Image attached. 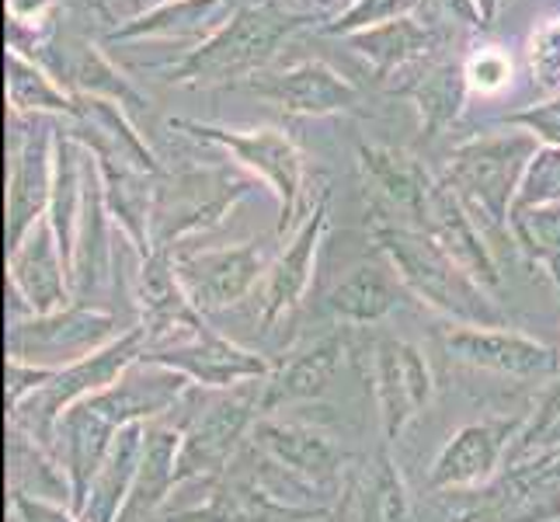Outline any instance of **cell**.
<instances>
[{"label":"cell","instance_id":"1","mask_svg":"<svg viewBox=\"0 0 560 522\" xmlns=\"http://www.w3.org/2000/svg\"><path fill=\"white\" fill-rule=\"evenodd\" d=\"M191 391V383L164 366L137 362L122 373L119 383L105 386V391L77 401L67 415H60L52 429L49 453L60 463L70 485V509L81 515L88 506V495L94 477H98L102 463L112 450L115 436L126 425L137 421H158L167 411H175Z\"/></svg>","mask_w":560,"mask_h":522},{"label":"cell","instance_id":"2","mask_svg":"<svg viewBox=\"0 0 560 522\" xmlns=\"http://www.w3.org/2000/svg\"><path fill=\"white\" fill-rule=\"evenodd\" d=\"M373 244L390 262L400 286L450 324L501 327L509 324L498 297L470 279L429 234L408 227H373Z\"/></svg>","mask_w":560,"mask_h":522},{"label":"cell","instance_id":"3","mask_svg":"<svg viewBox=\"0 0 560 522\" xmlns=\"http://www.w3.org/2000/svg\"><path fill=\"white\" fill-rule=\"evenodd\" d=\"M539 153V140L533 132H498V137H477L459 143L450 153L446 182L456 199L474 212L480 227L505 230L512 223V206L518 185L526 178L529 161Z\"/></svg>","mask_w":560,"mask_h":522},{"label":"cell","instance_id":"4","mask_svg":"<svg viewBox=\"0 0 560 522\" xmlns=\"http://www.w3.org/2000/svg\"><path fill=\"white\" fill-rule=\"evenodd\" d=\"M303 25V18L279 4L241 8L234 18L199 49H191L185 60L171 70V81L178 84H217V81H250L258 77L279 46Z\"/></svg>","mask_w":560,"mask_h":522},{"label":"cell","instance_id":"5","mask_svg":"<svg viewBox=\"0 0 560 522\" xmlns=\"http://www.w3.org/2000/svg\"><path fill=\"white\" fill-rule=\"evenodd\" d=\"M147 345H150L147 327L132 324L129 332H122L115 341L98 348V352H91L84 359L63 366V370H56L43 391H35L28 401L18 404L14 411H8V425L18 432H25L28 439H35L43 450H49L52 429H56V421H60V415H67L77 401H84L91 394L105 391V386L119 383L129 366H137L143 359Z\"/></svg>","mask_w":560,"mask_h":522},{"label":"cell","instance_id":"6","mask_svg":"<svg viewBox=\"0 0 560 522\" xmlns=\"http://www.w3.org/2000/svg\"><path fill=\"white\" fill-rule=\"evenodd\" d=\"M171 126L188 132V137L206 140L212 147L234 153L247 171H255L258 178L272 188V196L279 199L276 234L279 237L296 234L300 209H303L306 167H303L300 147L289 140L282 129H223V126H206V123H191V119H175Z\"/></svg>","mask_w":560,"mask_h":522},{"label":"cell","instance_id":"7","mask_svg":"<svg viewBox=\"0 0 560 522\" xmlns=\"http://www.w3.org/2000/svg\"><path fill=\"white\" fill-rule=\"evenodd\" d=\"M261 383V380H258ZM258 383L247 391H220L202 411L191 415L182 429V450H178V485L188 480H217L223 477L247 442L255 421L261 418L258 408Z\"/></svg>","mask_w":560,"mask_h":522},{"label":"cell","instance_id":"8","mask_svg":"<svg viewBox=\"0 0 560 522\" xmlns=\"http://www.w3.org/2000/svg\"><path fill=\"white\" fill-rule=\"evenodd\" d=\"M247 442L261 460L279 467L285 477H293L296 485H303L314 495H324V501L331 509H335L338 495L345 491V485H349L352 456L345 453L327 432L314 429V425L261 415L255 421V429H250Z\"/></svg>","mask_w":560,"mask_h":522},{"label":"cell","instance_id":"9","mask_svg":"<svg viewBox=\"0 0 560 522\" xmlns=\"http://www.w3.org/2000/svg\"><path fill=\"white\" fill-rule=\"evenodd\" d=\"M247 192L250 185L237 182L230 171L191 167L182 174H161L150 223L153 251H178L185 237L217 227Z\"/></svg>","mask_w":560,"mask_h":522},{"label":"cell","instance_id":"10","mask_svg":"<svg viewBox=\"0 0 560 522\" xmlns=\"http://www.w3.org/2000/svg\"><path fill=\"white\" fill-rule=\"evenodd\" d=\"M129 327H119V317L94 303H70L56 314H28L8 324V359H22L49 370L98 352Z\"/></svg>","mask_w":560,"mask_h":522},{"label":"cell","instance_id":"11","mask_svg":"<svg viewBox=\"0 0 560 522\" xmlns=\"http://www.w3.org/2000/svg\"><path fill=\"white\" fill-rule=\"evenodd\" d=\"M276 258L258 241H244L234 247H202V251H175V268L188 300L202 314H217L226 306H237L265 282L268 265Z\"/></svg>","mask_w":560,"mask_h":522},{"label":"cell","instance_id":"12","mask_svg":"<svg viewBox=\"0 0 560 522\" xmlns=\"http://www.w3.org/2000/svg\"><path fill=\"white\" fill-rule=\"evenodd\" d=\"M442 348L453 362L470 366L477 373L505 376V380H557L560 376V352L523 332L501 327H474V324H450L442 327Z\"/></svg>","mask_w":560,"mask_h":522},{"label":"cell","instance_id":"13","mask_svg":"<svg viewBox=\"0 0 560 522\" xmlns=\"http://www.w3.org/2000/svg\"><path fill=\"white\" fill-rule=\"evenodd\" d=\"M143 362L175 370L191 386H199V391H217V394L268 380L276 370V362H268L261 352H250V348L230 341L226 335L212 332V327H202L199 335L182 338L175 345L147 348Z\"/></svg>","mask_w":560,"mask_h":522},{"label":"cell","instance_id":"14","mask_svg":"<svg viewBox=\"0 0 560 522\" xmlns=\"http://www.w3.org/2000/svg\"><path fill=\"white\" fill-rule=\"evenodd\" d=\"M359 174L365 199H370L373 227L421 230L439 182L418 158L394 147H359Z\"/></svg>","mask_w":560,"mask_h":522},{"label":"cell","instance_id":"15","mask_svg":"<svg viewBox=\"0 0 560 522\" xmlns=\"http://www.w3.org/2000/svg\"><path fill=\"white\" fill-rule=\"evenodd\" d=\"M463 506L453 522H557L560 519V463L505 467L491 485L459 491Z\"/></svg>","mask_w":560,"mask_h":522},{"label":"cell","instance_id":"16","mask_svg":"<svg viewBox=\"0 0 560 522\" xmlns=\"http://www.w3.org/2000/svg\"><path fill=\"white\" fill-rule=\"evenodd\" d=\"M523 418H480L467 421L463 429L450 436L446 446L439 450L429 471V491L432 495H459L477 491L505 471L509 450L523 429Z\"/></svg>","mask_w":560,"mask_h":522},{"label":"cell","instance_id":"17","mask_svg":"<svg viewBox=\"0 0 560 522\" xmlns=\"http://www.w3.org/2000/svg\"><path fill=\"white\" fill-rule=\"evenodd\" d=\"M373 397L383 442H397L404 429L432 404L435 376L415 341L380 338L373 345Z\"/></svg>","mask_w":560,"mask_h":522},{"label":"cell","instance_id":"18","mask_svg":"<svg viewBox=\"0 0 560 522\" xmlns=\"http://www.w3.org/2000/svg\"><path fill=\"white\" fill-rule=\"evenodd\" d=\"M335 509L317 501H285L258 485L250 474L230 467L223 477L209 480L199 506L161 515V522H327Z\"/></svg>","mask_w":560,"mask_h":522},{"label":"cell","instance_id":"19","mask_svg":"<svg viewBox=\"0 0 560 522\" xmlns=\"http://www.w3.org/2000/svg\"><path fill=\"white\" fill-rule=\"evenodd\" d=\"M56 182V132L38 129L11 143L8 174V255L25 244L32 230L49 217Z\"/></svg>","mask_w":560,"mask_h":522},{"label":"cell","instance_id":"20","mask_svg":"<svg viewBox=\"0 0 560 522\" xmlns=\"http://www.w3.org/2000/svg\"><path fill=\"white\" fill-rule=\"evenodd\" d=\"M137 306L140 324L147 327V348L175 345L182 338L199 335L206 324V314L188 300L185 286L175 268V251H150L140 258L137 272Z\"/></svg>","mask_w":560,"mask_h":522},{"label":"cell","instance_id":"21","mask_svg":"<svg viewBox=\"0 0 560 522\" xmlns=\"http://www.w3.org/2000/svg\"><path fill=\"white\" fill-rule=\"evenodd\" d=\"M327 192L317 199L311 209V217L300 223V230L289 244L276 255V262L268 265V276L261 282V327L272 332L282 321H289L306 297V289L314 282V265H317V251L327 234Z\"/></svg>","mask_w":560,"mask_h":522},{"label":"cell","instance_id":"22","mask_svg":"<svg viewBox=\"0 0 560 522\" xmlns=\"http://www.w3.org/2000/svg\"><path fill=\"white\" fill-rule=\"evenodd\" d=\"M8 282L28 314H56L73 303L70 268L49 220L38 223L25 244L8 255Z\"/></svg>","mask_w":560,"mask_h":522},{"label":"cell","instance_id":"23","mask_svg":"<svg viewBox=\"0 0 560 522\" xmlns=\"http://www.w3.org/2000/svg\"><path fill=\"white\" fill-rule=\"evenodd\" d=\"M421 234H429L463 272L477 279L485 289H491V293L501 289V268H498L494 251L485 241V230H480L474 212L456 199V192L446 182H439L432 192Z\"/></svg>","mask_w":560,"mask_h":522},{"label":"cell","instance_id":"24","mask_svg":"<svg viewBox=\"0 0 560 522\" xmlns=\"http://www.w3.org/2000/svg\"><path fill=\"white\" fill-rule=\"evenodd\" d=\"M345 356H349V341H345L341 332H331L300 348L285 362H279L272 376L258 383L261 415H276L279 408H289V404L324 397L327 386L341 373Z\"/></svg>","mask_w":560,"mask_h":522},{"label":"cell","instance_id":"25","mask_svg":"<svg viewBox=\"0 0 560 522\" xmlns=\"http://www.w3.org/2000/svg\"><path fill=\"white\" fill-rule=\"evenodd\" d=\"M244 88L300 115H331L359 102V88L320 60H303L279 73H258L244 81Z\"/></svg>","mask_w":560,"mask_h":522},{"label":"cell","instance_id":"26","mask_svg":"<svg viewBox=\"0 0 560 522\" xmlns=\"http://www.w3.org/2000/svg\"><path fill=\"white\" fill-rule=\"evenodd\" d=\"M341 512H349L352 522H411V491L390 456V442H380L373 456L349 471Z\"/></svg>","mask_w":560,"mask_h":522},{"label":"cell","instance_id":"27","mask_svg":"<svg viewBox=\"0 0 560 522\" xmlns=\"http://www.w3.org/2000/svg\"><path fill=\"white\" fill-rule=\"evenodd\" d=\"M394 77L400 81L390 84L394 94L418 102L421 112V132L424 137H439L450 123H456V115L463 112V98H467V67L450 63V60H418L411 67L397 70Z\"/></svg>","mask_w":560,"mask_h":522},{"label":"cell","instance_id":"28","mask_svg":"<svg viewBox=\"0 0 560 522\" xmlns=\"http://www.w3.org/2000/svg\"><path fill=\"white\" fill-rule=\"evenodd\" d=\"M178 450H182L178 425H164V421L147 425L143 460L119 522H153L161 515L171 491L178 488Z\"/></svg>","mask_w":560,"mask_h":522},{"label":"cell","instance_id":"29","mask_svg":"<svg viewBox=\"0 0 560 522\" xmlns=\"http://www.w3.org/2000/svg\"><path fill=\"white\" fill-rule=\"evenodd\" d=\"M150 425V421H147ZM147 425H126V429L115 436L112 450L102 463L98 477H94L91 495H88V506L81 512L84 522H119L129 491H132V480H137L140 471V460H143V442H147Z\"/></svg>","mask_w":560,"mask_h":522},{"label":"cell","instance_id":"30","mask_svg":"<svg viewBox=\"0 0 560 522\" xmlns=\"http://www.w3.org/2000/svg\"><path fill=\"white\" fill-rule=\"evenodd\" d=\"M400 289L404 286L390 268V262L386 265L365 262V265H355L352 272L327 293V311L341 324H352V327L380 324L397 306Z\"/></svg>","mask_w":560,"mask_h":522},{"label":"cell","instance_id":"31","mask_svg":"<svg viewBox=\"0 0 560 522\" xmlns=\"http://www.w3.org/2000/svg\"><path fill=\"white\" fill-rule=\"evenodd\" d=\"M230 0H175L161 4L137 22L115 28L112 38H137V35H164V38H212L230 22Z\"/></svg>","mask_w":560,"mask_h":522},{"label":"cell","instance_id":"32","mask_svg":"<svg viewBox=\"0 0 560 522\" xmlns=\"http://www.w3.org/2000/svg\"><path fill=\"white\" fill-rule=\"evenodd\" d=\"M352 46L370 60L383 77L397 73L404 67H411L418 60H429L435 49V32L429 25H418L415 18H397V22H386L376 28H365L349 35Z\"/></svg>","mask_w":560,"mask_h":522},{"label":"cell","instance_id":"33","mask_svg":"<svg viewBox=\"0 0 560 522\" xmlns=\"http://www.w3.org/2000/svg\"><path fill=\"white\" fill-rule=\"evenodd\" d=\"M539 463H560V376L533 404L505 467H539Z\"/></svg>","mask_w":560,"mask_h":522},{"label":"cell","instance_id":"34","mask_svg":"<svg viewBox=\"0 0 560 522\" xmlns=\"http://www.w3.org/2000/svg\"><path fill=\"white\" fill-rule=\"evenodd\" d=\"M509 230L515 244L523 247V255L544 268L560 297V202L512 212Z\"/></svg>","mask_w":560,"mask_h":522},{"label":"cell","instance_id":"35","mask_svg":"<svg viewBox=\"0 0 560 522\" xmlns=\"http://www.w3.org/2000/svg\"><path fill=\"white\" fill-rule=\"evenodd\" d=\"M8 102L14 115L22 112H77V98L63 91V84H56L46 70H38L32 60H25L22 49H8Z\"/></svg>","mask_w":560,"mask_h":522},{"label":"cell","instance_id":"36","mask_svg":"<svg viewBox=\"0 0 560 522\" xmlns=\"http://www.w3.org/2000/svg\"><path fill=\"white\" fill-rule=\"evenodd\" d=\"M553 202H560V147H539V153L526 167L523 185H518L512 212Z\"/></svg>","mask_w":560,"mask_h":522},{"label":"cell","instance_id":"37","mask_svg":"<svg viewBox=\"0 0 560 522\" xmlns=\"http://www.w3.org/2000/svg\"><path fill=\"white\" fill-rule=\"evenodd\" d=\"M421 0H355L349 11H341L327 32L331 35H355L365 28H376L386 22H397V18H408Z\"/></svg>","mask_w":560,"mask_h":522},{"label":"cell","instance_id":"38","mask_svg":"<svg viewBox=\"0 0 560 522\" xmlns=\"http://www.w3.org/2000/svg\"><path fill=\"white\" fill-rule=\"evenodd\" d=\"M533 84L544 91H560V22H547L529 38Z\"/></svg>","mask_w":560,"mask_h":522},{"label":"cell","instance_id":"39","mask_svg":"<svg viewBox=\"0 0 560 522\" xmlns=\"http://www.w3.org/2000/svg\"><path fill=\"white\" fill-rule=\"evenodd\" d=\"M505 126L526 129L544 147H560V98H550L544 105H529L523 112L505 115Z\"/></svg>","mask_w":560,"mask_h":522},{"label":"cell","instance_id":"40","mask_svg":"<svg viewBox=\"0 0 560 522\" xmlns=\"http://www.w3.org/2000/svg\"><path fill=\"white\" fill-rule=\"evenodd\" d=\"M8 509H11L14 522H84L67 501L38 498L28 491H8Z\"/></svg>","mask_w":560,"mask_h":522},{"label":"cell","instance_id":"41","mask_svg":"<svg viewBox=\"0 0 560 522\" xmlns=\"http://www.w3.org/2000/svg\"><path fill=\"white\" fill-rule=\"evenodd\" d=\"M56 370L49 366H35L22 359H8V383H4V397H8V411H14L18 404L28 401L35 391H43Z\"/></svg>","mask_w":560,"mask_h":522},{"label":"cell","instance_id":"42","mask_svg":"<svg viewBox=\"0 0 560 522\" xmlns=\"http://www.w3.org/2000/svg\"><path fill=\"white\" fill-rule=\"evenodd\" d=\"M467 81L470 88L485 91V94H494L501 91L509 81H512V63L505 53L498 49H480L474 60L467 63Z\"/></svg>","mask_w":560,"mask_h":522},{"label":"cell","instance_id":"43","mask_svg":"<svg viewBox=\"0 0 560 522\" xmlns=\"http://www.w3.org/2000/svg\"><path fill=\"white\" fill-rule=\"evenodd\" d=\"M421 4L442 18H459V22H467V25H485L477 0H421Z\"/></svg>","mask_w":560,"mask_h":522},{"label":"cell","instance_id":"44","mask_svg":"<svg viewBox=\"0 0 560 522\" xmlns=\"http://www.w3.org/2000/svg\"><path fill=\"white\" fill-rule=\"evenodd\" d=\"M477 8H480V18H485V25H491L494 18H498L501 0H477Z\"/></svg>","mask_w":560,"mask_h":522},{"label":"cell","instance_id":"45","mask_svg":"<svg viewBox=\"0 0 560 522\" xmlns=\"http://www.w3.org/2000/svg\"><path fill=\"white\" fill-rule=\"evenodd\" d=\"M272 4H279V8H285V0H272Z\"/></svg>","mask_w":560,"mask_h":522},{"label":"cell","instance_id":"46","mask_svg":"<svg viewBox=\"0 0 560 522\" xmlns=\"http://www.w3.org/2000/svg\"><path fill=\"white\" fill-rule=\"evenodd\" d=\"M557 522H560V519H557Z\"/></svg>","mask_w":560,"mask_h":522}]
</instances>
